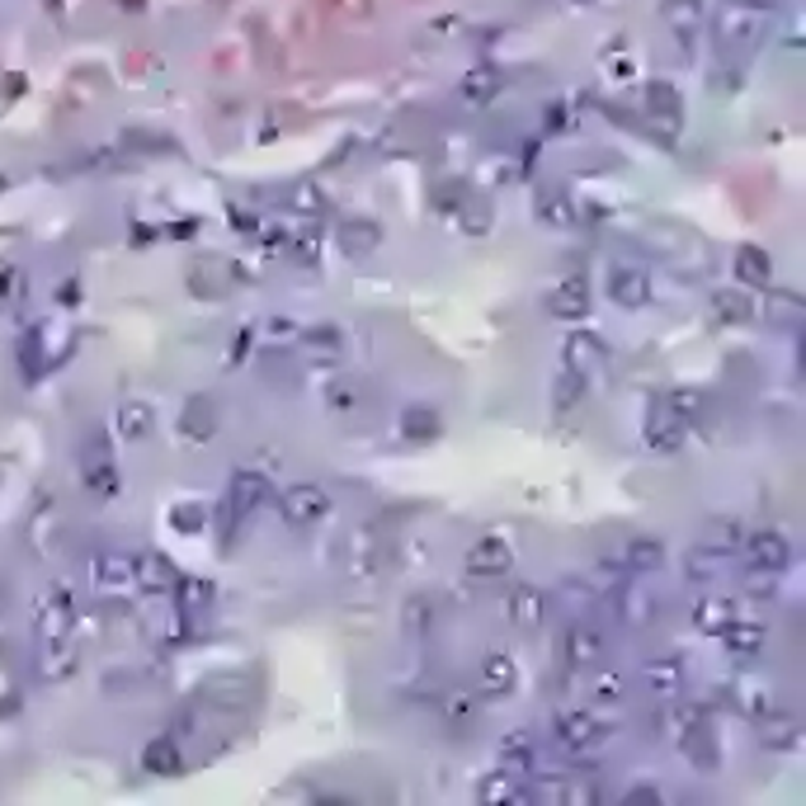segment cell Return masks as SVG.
<instances>
[{
    "label": "cell",
    "mask_w": 806,
    "mask_h": 806,
    "mask_svg": "<svg viewBox=\"0 0 806 806\" xmlns=\"http://www.w3.org/2000/svg\"><path fill=\"white\" fill-rule=\"evenodd\" d=\"M444 707H449V722L453 726H472V722H477V703H472L463 689H453L449 699H444Z\"/></svg>",
    "instance_id": "cell-41"
},
{
    "label": "cell",
    "mask_w": 806,
    "mask_h": 806,
    "mask_svg": "<svg viewBox=\"0 0 806 806\" xmlns=\"http://www.w3.org/2000/svg\"><path fill=\"white\" fill-rule=\"evenodd\" d=\"M86 481L94 486V491H114L118 486V472H114V457H109L104 444H94V457H86Z\"/></svg>",
    "instance_id": "cell-34"
},
{
    "label": "cell",
    "mask_w": 806,
    "mask_h": 806,
    "mask_svg": "<svg viewBox=\"0 0 806 806\" xmlns=\"http://www.w3.org/2000/svg\"><path fill=\"white\" fill-rule=\"evenodd\" d=\"M740 543H746V524L740 519H713L703 533V547L717 552V557H731V552H740Z\"/></svg>",
    "instance_id": "cell-29"
},
{
    "label": "cell",
    "mask_w": 806,
    "mask_h": 806,
    "mask_svg": "<svg viewBox=\"0 0 806 806\" xmlns=\"http://www.w3.org/2000/svg\"><path fill=\"white\" fill-rule=\"evenodd\" d=\"M439 430H444L439 410H430V406H406L401 410V439L406 444H434Z\"/></svg>",
    "instance_id": "cell-27"
},
{
    "label": "cell",
    "mask_w": 806,
    "mask_h": 806,
    "mask_svg": "<svg viewBox=\"0 0 806 806\" xmlns=\"http://www.w3.org/2000/svg\"><path fill=\"white\" fill-rule=\"evenodd\" d=\"M713 316L722 326H750L760 307H754V297L746 288H717L713 293Z\"/></svg>",
    "instance_id": "cell-23"
},
{
    "label": "cell",
    "mask_w": 806,
    "mask_h": 806,
    "mask_svg": "<svg viewBox=\"0 0 806 806\" xmlns=\"http://www.w3.org/2000/svg\"><path fill=\"white\" fill-rule=\"evenodd\" d=\"M510 566H514V547L504 543L500 533L477 537V543L467 547V557H463V571L472 580H500V576H510Z\"/></svg>",
    "instance_id": "cell-4"
},
{
    "label": "cell",
    "mask_w": 806,
    "mask_h": 806,
    "mask_svg": "<svg viewBox=\"0 0 806 806\" xmlns=\"http://www.w3.org/2000/svg\"><path fill=\"white\" fill-rule=\"evenodd\" d=\"M180 430H184L189 444H208V439L217 434V401L213 397H194L184 406V416H180Z\"/></svg>",
    "instance_id": "cell-24"
},
{
    "label": "cell",
    "mask_w": 806,
    "mask_h": 806,
    "mask_svg": "<svg viewBox=\"0 0 806 806\" xmlns=\"http://www.w3.org/2000/svg\"><path fill=\"white\" fill-rule=\"evenodd\" d=\"M623 802H656V806H660V787H632Z\"/></svg>",
    "instance_id": "cell-50"
},
{
    "label": "cell",
    "mask_w": 806,
    "mask_h": 806,
    "mask_svg": "<svg viewBox=\"0 0 806 806\" xmlns=\"http://www.w3.org/2000/svg\"><path fill=\"white\" fill-rule=\"evenodd\" d=\"M118 430L128 434V439H147L156 430V410L141 406V401H128V406L118 410Z\"/></svg>",
    "instance_id": "cell-35"
},
{
    "label": "cell",
    "mask_w": 806,
    "mask_h": 806,
    "mask_svg": "<svg viewBox=\"0 0 806 806\" xmlns=\"http://www.w3.org/2000/svg\"><path fill=\"white\" fill-rule=\"evenodd\" d=\"M552 740H557L566 754H594L609 740V726L599 722L594 713L571 707V713H557V722H552Z\"/></svg>",
    "instance_id": "cell-1"
},
{
    "label": "cell",
    "mask_w": 806,
    "mask_h": 806,
    "mask_svg": "<svg viewBox=\"0 0 806 806\" xmlns=\"http://www.w3.org/2000/svg\"><path fill=\"white\" fill-rule=\"evenodd\" d=\"M660 401H666L679 420H693V416H699V410H703V397H699V391H693V387H674V391H666V397H660Z\"/></svg>",
    "instance_id": "cell-38"
},
{
    "label": "cell",
    "mask_w": 806,
    "mask_h": 806,
    "mask_svg": "<svg viewBox=\"0 0 806 806\" xmlns=\"http://www.w3.org/2000/svg\"><path fill=\"white\" fill-rule=\"evenodd\" d=\"M533 213L543 217L547 227H576V217H580V208L571 203V194H566V189H557V184L537 189V208H533Z\"/></svg>",
    "instance_id": "cell-26"
},
{
    "label": "cell",
    "mask_w": 806,
    "mask_h": 806,
    "mask_svg": "<svg viewBox=\"0 0 806 806\" xmlns=\"http://www.w3.org/2000/svg\"><path fill=\"white\" fill-rule=\"evenodd\" d=\"M133 580L141 584L147 594H166L175 590V566H170V557H161V552H141V557L133 561Z\"/></svg>",
    "instance_id": "cell-22"
},
{
    "label": "cell",
    "mask_w": 806,
    "mask_h": 806,
    "mask_svg": "<svg viewBox=\"0 0 806 806\" xmlns=\"http://www.w3.org/2000/svg\"><path fill=\"white\" fill-rule=\"evenodd\" d=\"M722 642H726V656H736V660H754L764 651V642H769V632H764V623H754V618H736L722 627Z\"/></svg>",
    "instance_id": "cell-13"
},
{
    "label": "cell",
    "mask_w": 806,
    "mask_h": 806,
    "mask_svg": "<svg viewBox=\"0 0 806 806\" xmlns=\"http://www.w3.org/2000/svg\"><path fill=\"white\" fill-rule=\"evenodd\" d=\"M722 561H726V557H717V552H707V547L699 543V547L689 552V580H707V576H713Z\"/></svg>",
    "instance_id": "cell-42"
},
{
    "label": "cell",
    "mask_w": 806,
    "mask_h": 806,
    "mask_svg": "<svg viewBox=\"0 0 806 806\" xmlns=\"http://www.w3.org/2000/svg\"><path fill=\"white\" fill-rule=\"evenodd\" d=\"M175 590H180V609L184 613H208L213 609V580H203V576H184V580H175Z\"/></svg>",
    "instance_id": "cell-32"
},
{
    "label": "cell",
    "mask_w": 806,
    "mask_h": 806,
    "mask_svg": "<svg viewBox=\"0 0 806 806\" xmlns=\"http://www.w3.org/2000/svg\"><path fill=\"white\" fill-rule=\"evenodd\" d=\"M684 439H689V420H679L666 401H656L651 416H646V444L656 453H674L684 449Z\"/></svg>",
    "instance_id": "cell-9"
},
{
    "label": "cell",
    "mask_w": 806,
    "mask_h": 806,
    "mask_svg": "<svg viewBox=\"0 0 806 806\" xmlns=\"http://www.w3.org/2000/svg\"><path fill=\"white\" fill-rule=\"evenodd\" d=\"M326 401L336 406V410H350V406H359V401H363V387L354 383V377H336V383L326 387Z\"/></svg>",
    "instance_id": "cell-39"
},
{
    "label": "cell",
    "mask_w": 806,
    "mask_h": 806,
    "mask_svg": "<svg viewBox=\"0 0 806 806\" xmlns=\"http://www.w3.org/2000/svg\"><path fill=\"white\" fill-rule=\"evenodd\" d=\"M584 387H590V377H580V373H571V368H561V377H557V406L566 410V406H576L580 397H584Z\"/></svg>",
    "instance_id": "cell-40"
},
{
    "label": "cell",
    "mask_w": 806,
    "mask_h": 806,
    "mask_svg": "<svg viewBox=\"0 0 806 806\" xmlns=\"http://www.w3.org/2000/svg\"><path fill=\"white\" fill-rule=\"evenodd\" d=\"M279 514H283V524H288V529H316V524H321V519L330 514L326 486H316V481L288 486V491L279 496Z\"/></svg>",
    "instance_id": "cell-2"
},
{
    "label": "cell",
    "mask_w": 806,
    "mask_h": 806,
    "mask_svg": "<svg viewBox=\"0 0 806 806\" xmlns=\"http://www.w3.org/2000/svg\"><path fill=\"white\" fill-rule=\"evenodd\" d=\"M642 684H646V693H651V699L674 703L679 693H684V684H689V670H684V660L670 651V656L646 660V666H642Z\"/></svg>",
    "instance_id": "cell-6"
},
{
    "label": "cell",
    "mask_w": 806,
    "mask_h": 806,
    "mask_svg": "<svg viewBox=\"0 0 806 806\" xmlns=\"http://www.w3.org/2000/svg\"><path fill=\"white\" fill-rule=\"evenodd\" d=\"M477 797L486 806H519V802H529V787H524V779H519V773L496 769V773H486V779L477 783Z\"/></svg>",
    "instance_id": "cell-20"
},
{
    "label": "cell",
    "mask_w": 806,
    "mask_h": 806,
    "mask_svg": "<svg viewBox=\"0 0 806 806\" xmlns=\"http://www.w3.org/2000/svg\"><path fill=\"white\" fill-rule=\"evenodd\" d=\"M387 566V543L373 529H354L344 543V576L350 580H373Z\"/></svg>",
    "instance_id": "cell-5"
},
{
    "label": "cell",
    "mask_w": 806,
    "mask_h": 806,
    "mask_svg": "<svg viewBox=\"0 0 806 806\" xmlns=\"http://www.w3.org/2000/svg\"><path fill=\"white\" fill-rule=\"evenodd\" d=\"M618 561H623L627 576H651V571L666 566V543H660L656 533H632L623 543V552H618Z\"/></svg>",
    "instance_id": "cell-10"
},
{
    "label": "cell",
    "mask_w": 806,
    "mask_h": 806,
    "mask_svg": "<svg viewBox=\"0 0 806 806\" xmlns=\"http://www.w3.org/2000/svg\"><path fill=\"white\" fill-rule=\"evenodd\" d=\"M100 576H104V584H128L133 580V561L128 557H104Z\"/></svg>",
    "instance_id": "cell-45"
},
{
    "label": "cell",
    "mask_w": 806,
    "mask_h": 806,
    "mask_svg": "<svg viewBox=\"0 0 806 806\" xmlns=\"http://www.w3.org/2000/svg\"><path fill=\"white\" fill-rule=\"evenodd\" d=\"M477 684L481 693H491V699H504V693H514L519 684V666L510 651H486L481 656V670H477Z\"/></svg>",
    "instance_id": "cell-14"
},
{
    "label": "cell",
    "mask_w": 806,
    "mask_h": 806,
    "mask_svg": "<svg viewBox=\"0 0 806 806\" xmlns=\"http://www.w3.org/2000/svg\"><path fill=\"white\" fill-rule=\"evenodd\" d=\"M463 94H467L472 104H486V100H491V94H496V76H491V71L467 76V81H463Z\"/></svg>",
    "instance_id": "cell-43"
},
{
    "label": "cell",
    "mask_w": 806,
    "mask_h": 806,
    "mask_svg": "<svg viewBox=\"0 0 806 806\" xmlns=\"http://www.w3.org/2000/svg\"><path fill=\"white\" fill-rule=\"evenodd\" d=\"M651 109L670 123V128H679V100L670 94V86H656V90H651Z\"/></svg>",
    "instance_id": "cell-44"
},
{
    "label": "cell",
    "mask_w": 806,
    "mask_h": 806,
    "mask_svg": "<svg viewBox=\"0 0 806 806\" xmlns=\"http://www.w3.org/2000/svg\"><path fill=\"white\" fill-rule=\"evenodd\" d=\"M180 746L170 736H156V740H147V750H141V769L147 773H180Z\"/></svg>",
    "instance_id": "cell-30"
},
{
    "label": "cell",
    "mask_w": 806,
    "mask_h": 806,
    "mask_svg": "<svg viewBox=\"0 0 806 806\" xmlns=\"http://www.w3.org/2000/svg\"><path fill=\"white\" fill-rule=\"evenodd\" d=\"M561 802H584V806H590V802H599V787L576 779V783H566V787H561Z\"/></svg>",
    "instance_id": "cell-47"
},
{
    "label": "cell",
    "mask_w": 806,
    "mask_h": 806,
    "mask_svg": "<svg viewBox=\"0 0 806 806\" xmlns=\"http://www.w3.org/2000/svg\"><path fill=\"white\" fill-rule=\"evenodd\" d=\"M604 656V637H599V632L590 627V623H571L561 632V660L566 666H594V660Z\"/></svg>",
    "instance_id": "cell-15"
},
{
    "label": "cell",
    "mask_w": 806,
    "mask_h": 806,
    "mask_svg": "<svg viewBox=\"0 0 806 806\" xmlns=\"http://www.w3.org/2000/svg\"><path fill=\"white\" fill-rule=\"evenodd\" d=\"M543 307L547 316H557V321H580L584 311H590V283L584 279H557L552 288L543 293Z\"/></svg>",
    "instance_id": "cell-7"
},
{
    "label": "cell",
    "mask_w": 806,
    "mask_h": 806,
    "mask_svg": "<svg viewBox=\"0 0 806 806\" xmlns=\"http://www.w3.org/2000/svg\"><path fill=\"white\" fill-rule=\"evenodd\" d=\"M773 316V311H769ZM773 321H783V326H793L797 321V297H779V316Z\"/></svg>",
    "instance_id": "cell-48"
},
{
    "label": "cell",
    "mask_w": 806,
    "mask_h": 806,
    "mask_svg": "<svg viewBox=\"0 0 806 806\" xmlns=\"http://www.w3.org/2000/svg\"><path fill=\"white\" fill-rule=\"evenodd\" d=\"M731 693H736V707L740 713H750V717L779 713V699H773V689H764V684H736Z\"/></svg>",
    "instance_id": "cell-33"
},
{
    "label": "cell",
    "mask_w": 806,
    "mask_h": 806,
    "mask_svg": "<svg viewBox=\"0 0 806 806\" xmlns=\"http://www.w3.org/2000/svg\"><path fill=\"white\" fill-rule=\"evenodd\" d=\"M533 760H537V731L533 726H514V731H504L500 736V769H510V773H524L533 769Z\"/></svg>",
    "instance_id": "cell-16"
},
{
    "label": "cell",
    "mask_w": 806,
    "mask_h": 806,
    "mask_svg": "<svg viewBox=\"0 0 806 806\" xmlns=\"http://www.w3.org/2000/svg\"><path fill=\"white\" fill-rule=\"evenodd\" d=\"M175 524H180V529H198V524H208V510H180Z\"/></svg>",
    "instance_id": "cell-49"
},
{
    "label": "cell",
    "mask_w": 806,
    "mask_h": 806,
    "mask_svg": "<svg viewBox=\"0 0 806 806\" xmlns=\"http://www.w3.org/2000/svg\"><path fill=\"white\" fill-rule=\"evenodd\" d=\"M401 623H406V632H416V637L434 632V604H430V599H406Z\"/></svg>",
    "instance_id": "cell-37"
},
{
    "label": "cell",
    "mask_w": 806,
    "mask_h": 806,
    "mask_svg": "<svg viewBox=\"0 0 806 806\" xmlns=\"http://www.w3.org/2000/svg\"><path fill=\"white\" fill-rule=\"evenodd\" d=\"M599 363H604V340L590 336V330H580V336H571L561 344V368H571L580 377H590Z\"/></svg>",
    "instance_id": "cell-21"
},
{
    "label": "cell",
    "mask_w": 806,
    "mask_h": 806,
    "mask_svg": "<svg viewBox=\"0 0 806 806\" xmlns=\"http://www.w3.org/2000/svg\"><path fill=\"white\" fill-rule=\"evenodd\" d=\"M736 618V604L731 599H703L699 609H693V627L707 632V637H722V627Z\"/></svg>",
    "instance_id": "cell-31"
},
{
    "label": "cell",
    "mask_w": 806,
    "mask_h": 806,
    "mask_svg": "<svg viewBox=\"0 0 806 806\" xmlns=\"http://www.w3.org/2000/svg\"><path fill=\"white\" fill-rule=\"evenodd\" d=\"M740 552H746L750 571H769V576L787 571V561H793V543H787L783 529H754V533H746Z\"/></svg>",
    "instance_id": "cell-3"
},
{
    "label": "cell",
    "mask_w": 806,
    "mask_h": 806,
    "mask_svg": "<svg viewBox=\"0 0 806 806\" xmlns=\"http://www.w3.org/2000/svg\"><path fill=\"white\" fill-rule=\"evenodd\" d=\"M618 618L623 623H632V627H642V623H651L656 618V609H660V599H656V590H646L642 580H623L618 584Z\"/></svg>",
    "instance_id": "cell-17"
},
{
    "label": "cell",
    "mask_w": 806,
    "mask_h": 806,
    "mask_svg": "<svg viewBox=\"0 0 806 806\" xmlns=\"http://www.w3.org/2000/svg\"><path fill=\"white\" fill-rule=\"evenodd\" d=\"M797 740H802V726L793 722L779 707V713H764L760 717V746L764 750H797Z\"/></svg>",
    "instance_id": "cell-28"
},
{
    "label": "cell",
    "mask_w": 806,
    "mask_h": 806,
    "mask_svg": "<svg viewBox=\"0 0 806 806\" xmlns=\"http://www.w3.org/2000/svg\"><path fill=\"white\" fill-rule=\"evenodd\" d=\"M336 241H340V256L368 260V256H377V246H383V227H377L373 217H350V223H340Z\"/></svg>",
    "instance_id": "cell-12"
},
{
    "label": "cell",
    "mask_w": 806,
    "mask_h": 806,
    "mask_svg": "<svg viewBox=\"0 0 806 806\" xmlns=\"http://www.w3.org/2000/svg\"><path fill=\"white\" fill-rule=\"evenodd\" d=\"M264 500H269V477H264V472H250V467L236 472V477H231V496H227V510L246 519V514H256Z\"/></svg>",
    "instance_id": "cell-19"
},
{
    "label": "cell",
    "mask_w": 806,
    "mask_h": 806,
    "mask_svg": "<svg viewBox=\"0 0 806 806\" xmlns=\"http://www.w3.org/2000/svg\"><path fill=\"white\" fill-rule=\"evenodd\" d=\"M594 699L618 703V699H623V679H618V674H599V679H594Z\"/></svg>",
    "instance_id": "cell-46"
},
{
    "label": "cell",
    "mask_w": 806,
    "mask_h": 806,
    "mask_svg": "<svg viewBox=\"0 0 806 806\" xmlns=\"http://www.w3.org/2000/svg\"><path fill=\"white\" fill-rule=\"evenodd\" d=\"M609 297L618 307H646V303H651V269H642V264H613L609 269Z\"/></svg>",
    "instance_id": "cell-8"
},
{
    "label": "cell",
    "mask_w": 806,
    "mask_h": 806,
    "mask_svg": "<svg viewBox=\"0 0 806 806\" xmlns=\"http://www.w3.org/2000/svg\"><path fill=\"white\" fill-rule=\"evenodd\" d=\"M736 279L746 288H773V256L764 246H740L736 250Z\"/></svg>",
    "instance_id": "cell-25"
},
{
    "label": "cell",
    "mask_w": 806,
    "mask_h": 806,
    "mask_svg": "<svg viewBox=\"0 0 806 806\" xmlns=\"http://www.w3.org/2000/svg\"><path fill=\"white\" fill-rule=\"evenodd\" d=\"M504 609H510V623L519 632H533L537 623L547 618V594L537 590V584H514L510 599H504Z\"/></svg>",
    "instance_id": "cell-18"
},
{
    "label": "cell",
    "mask_w": 806,
    "mask_h": 806,
    "mask_svg": "<svg viewBox=\"0 0 806 806\" xmlns=\"http://www.w3.org/2000/svg\"><path fill=\"white\" fill-rule=\"evenodd\" d=\"M307 350H311V359H340L344 340L336 326H316V330H307Z\"/></svg>",
    "instance_id": "cell-36"
},
{
    "label": "cell",
    "mask_w": 806,
    "mask_h": 806,
    "mask_svg": "<svg viewBox=\"0 0 806 806\" xmlns=\"http://www.w3.org/2000/svg\"><path fill=\"white\" fill-rule=\"evenodd\" d=\"M679 750H684V760H689L693 769H703V773H713V769L722 764L717 736L707 731V722H703V717H699V722H689L684 731H679Z\"/></svg>",
    "instance_id": "cell-11"
}]
</instances>
